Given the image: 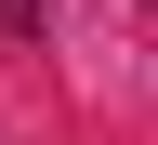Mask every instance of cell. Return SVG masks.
<instances>
[{"mask_svg":"<svg viewBox=\"0 0 158 145\" xmlns=\"http://www.w3.org/2000/svg\"><path fill=\"white\" fill-rule=\"evenodd\" d=\"M53 40V0H0V53H40Z\"/></svg>","mask_w":158,"mask_h":145,"instance_id":"1","label":"cell"}]
</instances>
